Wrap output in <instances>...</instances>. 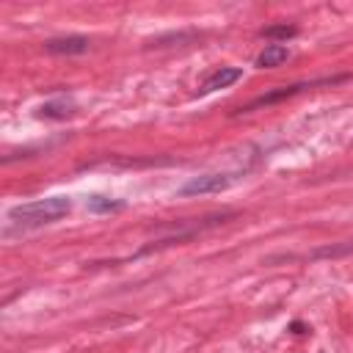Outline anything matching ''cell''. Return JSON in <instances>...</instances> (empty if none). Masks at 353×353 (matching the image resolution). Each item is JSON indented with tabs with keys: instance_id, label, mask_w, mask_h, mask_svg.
Returning a JSON list of instances; mask_svg holds the SVG:
<instances>
[{
	"instance_id": "cell-1",
	"label": "cell",
	"mask_w": 353,
	"mask_h": 353,
	"mask_svg": "<svg viewBox=\"0 0 353 353\" xmlns=\"http://www.w3.org/2000/svg\"><path fill=\"white\" fill-rule=\"evenodd\" d=\"M69 210H72L69 196H50V199H39V201L11 207L8 221H17L22 226H41V223H52V221L63 218Z\"/></svg>"
},
{
	"instance_id": "cell-2",
	"label": "cell",
	"mask_w": 353,
	"mask_h": 353,
	"mask_svg": "<svg viewBox=\"0 0 353 353\" xmlns=\"http://www.w3.org/2000/svg\"><path fill=\"white\" fill-rule=\"evenodd\" d=\"M342 80H347V74H336V77H320V80H309V83H292V85H279V88H273V91H268V94H262V97L251 99L248 105H243V108H240V110H234V113H251V110H256V108H265V105H276V102H281V99H290V97H295V94H301V91H306V88H317V85H334V83H342Z\"/></svg>"
},
{
	"instance_id": "cell-9",
	"label": "cell",
	"mask_w": 353,
	"mask_h": 353,
	"mask_svg": "<svg viewBox=\"0 0 353 353\" xmlns=\"http://www.w3.org/2000/svg\"><path fill=\"white\" fill-rule=\"evenodd\" d=\"M292 36H298V28H295V25H287V22L262 28V39H281V41H287V39H292Z\"/></svg>"
},
{
	"instance_id": "cell-6",
	"label": "cell",
	"mask_w": 353,
	"mask_h": 353,
	"mask_svg": "<svg viewBox=\"0 0 353 353\" xmlns=\"http://www.w3.org/2000/svg\"><path fill=\"white\" fill-rule=\"evenodd\" d=\"M287 58H290V50H287L284 44H268V47L256 55V66H259V69H276V66H281Z\"/></svg>"
},
{
	"instance_id": "cell-8",
	"label": "cell",
	"mask_w": 353,
	"mask_h": 353,
	"mask_svg": "<svg viewBox=\"0 0 353 353\" xmlns=\"http://www.w3.org/2000/svg\"><path fill=\"white\" fill-rule=\"evenodd\" d=\"M353 254V237L345 240V243H336V245H323V248H314L309 256L312 259H323V256H347Z\"/></svg>"
},
{
	"instance_id": "cell-7",
	"label": "cell",
	"mask_w": 353,
	"mask_h": 353,
	"mask_svg": "<svg viewBox=\"0 0 353 353\" xmlns=\"http://www.w3.org/2000/svg\"><path fill=\"white\" fill-rule=\"evenodd\" d=\"M74 110H77V105H74L72 99L61 97V99L44 102V105L39 108V116H44V119H66V116H72Z\"/></svg>"
},
{
	"instance_id": "cell-3",
	"label": "cell",
	"mask_w": 353,
	"mask_h": 353,
	"mask_svg": "<svg viewBox=\"0 0 353 353\" xmlns=\"http://www.w3.org/2000/svg\"><path fill=\"white\" fill-rule=\"evenodd\" d=\"M240 179V174H201L188 179L179 188V196H207V193H221L226 188H232Z\"/></svg>"
},
{
	"instance_id": "cell-10",
	"label": "cell",
	"mask_w": 353,
	"mask_h": 353,
	"mask_svg": "<svg viewBox=\"0 0 353 353\" xmlns=\"http://www.w3.org/2000/svg\"><path fill=\"white\" fill-rule=\"evenodd\" d=\"M85 207H88L91 212H116V210H121L124 204H121V201H110V199H105V196H88Z\"/></svg>"
},
{
	"instance_id": "cell-5",
	"label": "cell",
	"mask_w": 353,
	"mask_h": 353,
	"mask_svg": "<svg viewBox=\"0 0 353 353\" xmlns=\"http://www.w3.org/2000/svg\"><path fill=\"white\" fill-rule=\"evenodd\" d=\"M240 77H243V69H237V66H221V69H215V72L201 83L199 97L212 94V91H218V88H229V85L237 83Z\"/></svg>"
},
{
	"instance_id": "cell-4",
	"label": "cell",
	"mask_w": 353,
	"mask_h": 353,
	"mask_svg": "<svg viewBox=\"0 0 353 353\" xmlns=\"http://www.w3.org/2000/svg\"><path fill=\"white\" fill-rule=\"evenodd\" d=\"M91 41L85 36H58V39H47L44 50L50 55H83L88 52Z\"/></svg>"
}]
</instances>
